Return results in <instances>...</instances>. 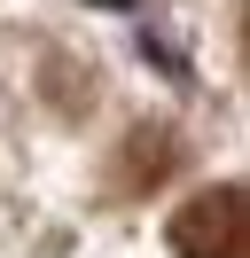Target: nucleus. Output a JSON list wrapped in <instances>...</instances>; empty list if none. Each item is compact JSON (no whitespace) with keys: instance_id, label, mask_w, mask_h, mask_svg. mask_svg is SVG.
Here are the masks:
<instances>
[{"instance_id":"f257e3e1","label":"nucleus","mask_w":250,"mask_h":258,"mask_svg":"<svg viewBox=\"0 0 250 258\" xmlns=\"http://www.w3.org/2000/svg\"><path fill=\"white\" fill-rule=\"evenodd\" d=\"M172 250L180 258H250V196L234 180L188 196L172 211Z\"/></svg>"}]
</instances>
